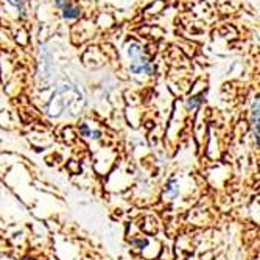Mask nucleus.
I'll list each match as a JSON object with an SVG mask.
<instances>
[{
    "label": "nucleus",
    "mask_w": 260,
    "mask_h": 260,
    "mask_svg": "<svg viewBox=\"0 0 260 260\" xmlns=\"http://www.w3.org/2000/svg\"><path fill=\"white\" fill-rule=\"evenodd\" d=\"M153 70L154 69L151 66V62L144 55L139 56V58H134L133 62H131V72L133 74H137V75H140V74H148V75H151Z\"/></svg>",
    "instance_id": "nucleus-1"
},
{
    "label": "nucleus",
    "mask_w": 260,
    "mask_h": 260,
    "mask_svg": "<svg viewBox=\"0 0 260 260\" xmlns=\"http://www.w3.org/2000/svg\"><path fill=\"white\" fill-rule=\"evenodd\" d=\"M56 5L59 8H62V16L66 19H77L80 16V10L77 7H74V5H70L67 0H58Z\"/></svg>",
    "instance_id": "nucleus-2"
},
{
    "label": "nucleus",
    "mask_w": 260,
    "mask_h": 260,
    "mask_svg": "<svg viewBox=\"0 0 260 260\" xmlns=\"http://www.w3.org/2000/svg\"><path fill=\"white\" fill-rule=\"evenodd\" d=\"M252 126H254V136H255V144L258 145V99L254 100L252 105Z\"/></svg>",
    "instance_id": "nucleus-3"
},
{
    "label": "nucleus",
    "mask_w": 260,
    "mask_h": 260,
    "mask_svg": "<svg viewBox=\"0 0 260 260\" xmlns=\"http://www.w3.org/2000/svg\"><path fill=\"white\" fill-rule=\"evenodd\" d=\"M128 53H129V56L134 59V58H139V56L144 55V50L140 49V45H137V44H131V45H129V49H128Z\"/></svg>",
    "instance_id": "nucleus-4"
},
{
    "label": "nucleus",
    "mask_w": 260,
    "mask_h": 260,
    "mask_svg": "<svg viewBox=\"0 0 260 260\" xmlns=\"http://www.w3.org/2000/svg\"><path fill=\"white\" fill-rule=\"evenodd\" d=\"M178 188H179V185H178V181H176V179H172V181L169 182V185H167V192H170L173 197H176V193H178Z\"/></svg>",
    "instance_id": "nucleus-5"
},
{
    "label": "nucleus",
    "mask_w": 260,
    "mask_h": 260,
    "mask_svg": "<svg viewBox=\"0 0 260 260\" xmlns=\"http://www.w3.org/2000/svg\"><path fill=\"white\" fill-rule=\"evenodd\" d=\"M201 102H203V95H197V97H193V99H190V100L187 102V106H188V109H193V108H197Z\"/></svg>",
    "instance_id": "nucleus-6"
},
{
    "label": "nucleus",
    "mask_w": 260,
    "mask_h": 260,
    "mask_svg": "<svg viewBox=\"0 0 260 260\" xmlns=\"http://www.w3.org/2000/svg\"><path fill=\"white\" fill-rule=\"evenodd\" d=\"M8 2H10L11 5H14V7H17V8L20 10V16L25 14V13H23V2H22V0H8Z\"/></svg>",
    "instance_id": "nucleus-7"
},
{
    "label": "nucleus",
    "mask_w": 260,
    "mask_h": 260,
    "mask_svg": "<svg viewBox=\"0 0 260 260\" xmlns=\"http://www.w3.org/2000/svg\"><path fill=\"white\" fill-rule=\"evenodd\" d=\"M80 131H81V134H83V136H90V129H89V126H87L86 123H83V125H81Z\"/></svg>",
    "instance_id": "nucleus-8"
},
{
    "label": "nucleus",
    "mask_w": 260,
    "mask_h": 260,
    "mask_svg": "<svg viewBox=\"0 0 260 260\" xmlns=\"http://www.w3.org/2000/svg\"><path fill=\"white\" fill-rule=\"evenodd\" d=\"M133 243H134V245H137L139 248H144V246H147V245H148V240H134Z\"/></svg>",
    "instance_id": "nucleus-9"
},
{
    "label": "nucleus",
    "mask_w": 260,
    "mask_h": 260,
    "mask_svg": "<svg viewBox=\"0 0 260 260\" xmlns=\"http://www.w3.org/2000/svg\"><path fill=\"white\" fill-rule=\"evenodd\" d=\"M100 134H102L100 131H93V133L90 131V137H93V139H100Z\"/></svg>",
    "instance_id": "nucleus-10"
}]
</instances>
